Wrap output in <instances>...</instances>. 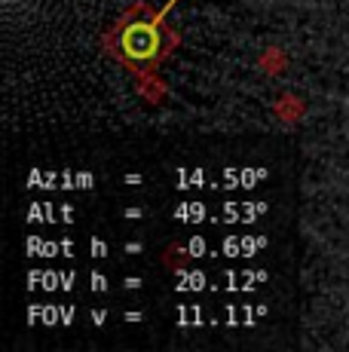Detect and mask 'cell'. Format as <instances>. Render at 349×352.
<instances>
[{"label": "cell", "mask_w": 349, "mask_h": 352, "mask_svg": "<svg viewBox=\"0 0 349 352\" xmlns=\"http://www.w3.org/2000/svg\"><path fill=\"white\" fill-rule=\"evenodd\" d=\"M120 56L132 65H153L163 56V31L157 19H132L120 34Z\"/></svg>", "instance_id": "6da1fadb"}]
</instances>
